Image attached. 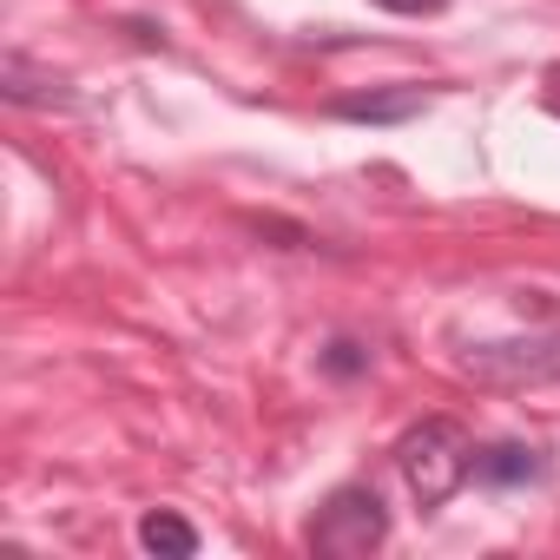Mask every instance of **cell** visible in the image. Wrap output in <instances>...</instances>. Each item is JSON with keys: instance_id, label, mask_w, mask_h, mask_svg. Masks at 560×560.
Returning a JSON list of instances; mask_svg holds the SVG:
<instances>
[{"instance_id": "cell-6", "label": "cell", "mask_w": 560, "mask_h": 560, "mask_svg": "<svg viewBox=\"0 0 560 560\" xmlns=\"http://www.w3.org/2000/svg\"><path fill=\"white\" fill-rule=\"evenodd\" d=\"M0 93H8L14 106H73V93H67V80H54V73H40L27 54H8L0 60Z\"/></svg>"}, {"instance_id": "cell-2", "label": "cell", "mask_w": 560, "mask_h": 560, "mask_svg": "<svg viewBox=\"0 0 560 560\" xmlns=\"http://www.w3.org/2000/svg\"><path fill=\"white\" fill-rule=\"evenodd\" d=\"M383 540H389V508H383L376 488H337L311 521V547L324 560H363Z\"/></svg>"}, {"instance_id": "cell-10", "label": "cell", "mask_w": 560, "mask_h": 560, "mask_svg": "<svg viewBox=\"0 0 560 560\" xmlns=\"http://www.w3.org/2000/svg\"><path fill=\"white\" fill-rule=\"evenodd\" d=\"M547 113H553V119H560V73H553V80H547Z\"/></svg>"}, {"instance_id": "cell-5", "label": "cell", "mask_w": 560, "mask_h": 560, "mask_svg": "<svg viewBox=\"0 0 560 560\" xmlns=\"http://www.w3.org/2000/svg\"><path fill=\"white\" fill-rule=\"evenodd\" d=\"M540 475H547V455L527 448V442L475 448V481H488V488H521V481H540Z\"/></svg>"}, {"instance_id": "cell-7", "label": "cell", "mask_w": 560, "mask_h": 560, "mask_svg": "<svg viewBox=\"0 0 560 560\" xmlns=\"http://www.w3.org/2000/svg\"><path fill=\"white\" fill-rule=\"evenodd\" d=\"M139 547H145V553H165V560H191V553H198V527H191L185 514H172V508H152V514L139 521Z\"/></svg>"}, {"instance_id": "cell-9", "label": "cell", "mask_w": 560, "mask_h": 560, "mask_svg": "<svg viewBox=\"0 0 560 560\" xmlns=\"http://www.w3.org/2000/svg\"><path fill=\"white\" fill-rule=\"evenodd\" d=\"M383 14H402V21H422V14H442L448 0H376Z\"/></svg>"}, {"instance_id": "cell-4", "label": "cell", "mask_w": 560, "mask_h": 560, "mask_svg": "<svg viewBox=\"0 0 560 560\" xmlns=\"http://www.w3.org/2000/svg\"><path fill=\"white\" fill-rule=\"evenodd\" d=\"M330 113H337V119H357V126H402V119L429 113V93H422V86H389V93H343Z\"/></svg>"}, {"instance_id": "cell-8", "label": "cell", "mask_w": 560, "mask_h": 560, "mask_svg": "<svg viewBox=\"0 0 560 560\" xmlns=\"http://www.w3.org/2000/svg\"><path fill=\"white\" fill-rule=\"evenodd\" d=\"M363 363H370V350H363V343H350V337H337V343L324 350V370H330V376H357Z\"/></svg>"}, {"instance_id": "cell-3", "label": "cell", "mask_w": 560, "mask_h": 560, "mask_svg": "<svg viewBox=\"0 0 560 560\" xmlns=\"http://www.w3.org/2000/svg\"><path fill=\"white\" fill-rule=\"evenodd\" d=\"M475 383H560V337H514V343H481L462 357Z\"/></svg>"}, {"instance_id": "cell-1", "label": "cell", "mask_w": 560, "mask_h": 560, "mask_svg": "<svg viewBox=\"0 0 560 560\" xmlns=\"http://www.w3.org/2000/svg\"><path fill=\"white\" fill-rule=\"evenodd\" d=\"M396 468H402V481H409V494H416L422 508H442V501L475 475V442H468L462 422L429 416V422H416V429L396 442Z\"/></svg>"}]
</instances>
